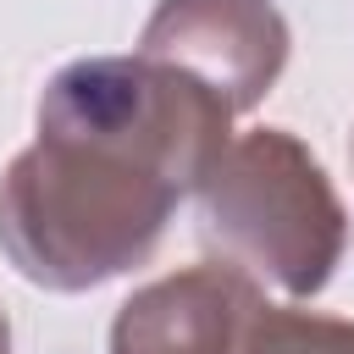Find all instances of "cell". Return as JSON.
Segmentation results:
<instances>
[{
  "instance_id": "cell-2",
  "label": "cell",
  "mask_w": 354,
  "mask_h": 354,
  "mask_svg": "<svg viewBox=\"0 0 354 354\" xmlns=\"http://www.w3.org/2000/svg\"><path fill=\"white\" fill-rule=\"evenodd\" d=\"M194 194L205 205V238L243 277L271 282L288 299H310L332 282L348 216L332 177L293 133L254 127L227 138Z\"/></svg>"
},
{
  "instance_id": "cell-5",
  "label": "cell",
  "mask_w": 354,
  "mask_h": 354,
  "mask_svg": "<svg viewBox=\"0 0 354 354\" xmlns=\"http://www.w3.org/2000/svg\"><path fill=\"white\" fill-rule=\"evenodd\" d=\"M243 354H354V321L260 304L249 321Z\"/></svg>"
},
{
  "instance_id": "cell-3",
  "label": "cell",
  "mask_w": 354,
  "mask_h": 354,
  "mask_svg": "<svg viewBox=\"0 0 354 354\" xmlns=\"http://www.w3.org/2000/svg\"><path fill=\"white\" fill-rule=\"evenodd\" d=\"M138 50L194 72L238 116L254 111L282 77L288 22L271 0H160Z\"/></svg>"
},
{
  "instance_id": "cell-7",
  "label": "cell",
  "mask_w": 354,
  "mask_h": 354,
  "mask_svg": "<svg viewBox=\"0 0 354 354\" xmlns=\"http://www.w3.org/2000/svg\"><path fill=\"white\" fill-rule=\"evenodd\" d=\"M348 160H354V144H348Z\"/></svg>"
},
{
  "instance_id": "cell-1",
  "label": "cell",
  "mask_w": 354,
  "mask_h": 354,
  "mask_svg": "<svg viewBox=\"0 0 354 354\" xmlns=\"http://www.w3.org/2000/svg\"><path fill=\"white\" fill-rule=\"evenodd\" d=\"M227 100L155 55H88L39 94V133L0 177V249L83 293L144 266L183 194L227 149Z\"/></svg>"
},
{
  "instance_id": "cell-4",
  "label": "cell",
  "mask_w": 354,
  "mask_h": 354,
  "mask_svg": "<svg viewBox=\"0 0 354 354\" xmlns=\"http://www.w3.org/2000/svg\"><path fill=\"white\" fill-rule=\"evenodd\" d=\"M254 310V277L238 266H194L138 288L122 304L111 354H243Z\"/></svg>"
},
{
  "instance_id": "cell-6",
  "label": "cell",
  "mask_w": 354,
  "mask_h": 354,
  "mask_svg": "<svg viewBox=\"0 0 354 354\" xmlns=\"http://www.w3.org/2000/svg\"><path fill=\"white\" fill-rule=\"evenodd\" d=\"M0 354H11V326H6V310H0Z\"/></svg>"
}]
</instances>
